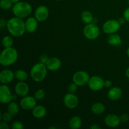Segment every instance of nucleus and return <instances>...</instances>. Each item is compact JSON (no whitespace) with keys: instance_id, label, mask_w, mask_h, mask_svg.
<instances>
[{"instance_id":"1","label":"nucleus","mask_w":129,"mask_h":129,"mask_svg":"<svg viewBox=\"0 0 129 129\" xmlns=\"http://www.w3.org/2000/svg\"><path fill=\"white\" fill-rule=\"evenodd\" d=\"M6 28L8 32L15 37L22 36L26 31L25 21H24L22 18L16 16L11 18L8 20Z\"/></svg>"},{"instance_id":"2","label":"nucleus","mask_w":129,"mask_h":129,"mask_svg":"<svg viewBox=\"0 0 129 129\" xmlns=\"http://www.w3.org/2000/svg\"><path fill=\"white\" fill-rule=\"evenodd\" d=\"M18 57V52L15 48H5L0 54V64L3 66H10L16 62Z\"/></svg>"},{"instance_id":"3","label":"nucleus","mask_w":129,"mask_h":129,"mask_svg":"<svg viewBox=\"0 0 129 129\" xmlns=\"http://www.w3.org/2000/svg\"><path fill=\"white\" fill-rule=\"evenodd\" d=\"M12 12L15 16L22 19L25 18L31 13L32 6L27 2L19 1L14 4L12 8Z\"/></svg>"},{"instance_id":"4","label":"nucleus","mask_w":129,"mask_h":129,"mask_svg":"<svg viewBox=\"0 0 129 129\" xmlns=\"http://www.w3.org/2000/svg\"><path fill=\"white\" fill-rule=\"evenodd\" d=\"M47 68L45 64L42 62L34 64L30 70V76L37 83L42 82L45 79L47 73Z\"/></svg>"},{"instance_id":"5","label":"nucleus","mask_w":129,"mask_h":129,"mask_svg":"<svg viewBox=\"0 0 129 129\" xmlns=\"http://www.w3.org/2000/svg\"><path fill=\"white\" fill-rule=\"evenodd\" d=\"M100 30L96 24L91 23L86 24L83 28V35L88 40H93L99 37Z\"/></svg>"},{"instance_id":"6","label":"nucleus","mask_w":129,"mask_h":129,"mask_svg":"<svg viewBox=\"0 0 129 129\" xmlns=\"http://www.w3.org/2000/svg\"><path fill=\"white\" fill-rule=\"evenodd\" d=\"M89 74L84 71H79L76 72L73 76V81L78 86H83L88 84L89 80Z\"/></svg>"},{"instance_id":"7","label":"nucleus","mask_w":129,"mask_h":129,"mask_svg":"<svg viewBox=\"0 0 129 129\" xmlns=\"http://www.w3.org/2000/svg\"><path fill=\"white\" fill-rule=\"evenodd\" d=\"M121 25L118 22V20H109L106 21L103 25V31L105 34L110 35L112 34H115L120 28Z\"/></svg>"},{"instance_id":"8","label":"nucleus","mask_w":129,"mask_h":129,"mask_svg":"<svg viewBox=\"0 0 129 129\" xmlns=\"http://www.w3.org/2000/svg\"><path fill=\"white\" fill-rule=\"evenodd\" d=\"M88 87L89 89L94 91H98L103 89L105 87L104 79L98 76H94L89 78V80L88 83Z\"/></svg>"},{"instance_id":"9","label":"nucleus","mask_w":129,"mask_h":129,"mask_svg":"<svg viewBox=\"0 0 129 129\" xmlns=\"http://www.w3.org/2000/svg\"><path fill=\"white\" fill-rule=\"evenodd\" d=\"M13 100V94L6 84L0 86V102L3 104H8Z\"/></svg>"},{"instance_id":"10","label":"nucleus","mask_w":129,"mask_h":129,"mask_svg":"<svg viewBox=\"0 0 129 129\" xmlns=\"http://www.w3.org/2000/svg\"><path fill=\"white\" fill-rule=\"evenodd\" d=\"M63 102H64V105L67 108L69 109H74L78 107L79 100L76 94H74L73 93L69 92L64 96L63 98Z\"/></svg>"},{"instance_id":"11","label":"nucleus","mask_w":129,"mask_h":129,"mask_svg":"<svg viewBox=\"0 0 129 129\" xmlns=\"http://www.w3.org/2000/svg\"><path fill=\"white\" fill-rule=\"evenodd\" d=\"M37 105V100L35 97L26 96L20 100V107L25 110H32Z\"/></svg>"},{"instance_id":"12","label":"nucleus","mask_w":129,"mask_h":129,"mask_svg":"<svg viewBox=\"0 0 129 129\" xmlns=\"http://www.w3.org/2000/svg\"><path fill=\"white\" fill-rule=\"evenodd\" d=\"M49 15V11L47 7L44 5H41L37 8L35 11V17L38 21L42 22L48 18Z\"/></svg>"},{"instance_id":"13","label":"nucleus","mask_w":129,"mask_h":129,"mask_svg":"<svg viewBox=\"0 0 129 129\" xmlns=\"http://www.w3.org/2000/svg\"><path fill=\"white\" fill-rule=\"evenodd\" d=\"M104 122L106 125L111 128H115L120 125L121 120L120 117L115 114H108L105 117Z\"/></svg>"},{"instance_id":"14","label":"nucleus","mask_w":129,"mask_h":129,"mask_svg":"<svg viewBox=\"0 0 129 129\" xmlns=\"http://www.w3.org/2000/svg\"><path fill=\"white\" fill-rule=\"evenodd\" d=\"M15 91L16 95L20 97L27 96L29 92V86L25 81H19L15 86Z\"/></svg>"},{"instance_id":"15","label":"nucleus","mask_w":129,"mask_h":129,"mask_svg":"<svg viewBox=\"0 0 129 129\" xmlns=\"http://www.w3.org/2000/svg\"><path fill=\"white\" fill-rule=\"evenodd\" d=\"M15 73L10 69H4L0 73V82L4 84H9L13 81Z\"/></svg>"},{"instance_id":"16","label":"nucleus","mask_w":129,"mask_h":129,"mask_svg":"<svg viewBox=\"0 0 129 129\" xmlns=\"http://www.w3.org/2000/svg\"><path fill=\"white\" fill-rule=\"evenodd\" d=\"M48 70L51 71H55L59 70L62 65V62L57 57H50L45 64Z\"/></svg>"},{"instance_id":"17","label":"nucleus","mask_w":129,"mask_h":129,"mask_svg":"<svg viewBox=\"0 0 129 129\" xmlns=\"http://www.w3.org/2000/svg\"><path fill=\"white\" fill-rule=\"evenodd\" d=\"M26 31L29 34H32L36 31L38 27V20L35 17H28L25 21Z\"/></svg>"},{"instance_id":"18","label":"nucleus","mask_w":129,"mask_h":129,"mask_svg":"<svg viewBox=\"0 0 129 129\" xmlns=\"http://www.w3.org/2000/svg\"><path fill=\"white\" fill-rule=\"evenodd\" d=\"M108 98L112 101L119 100L122 96V90L119 87H113L109 89L107 93Z\"/></svg>"},{"instance_id":"19","label":"nucleus","mask_w":129,"mask_h":129,"mask_svg":"<svg viewBox=\"0 0 129 129\" xmlns=\"http://www.w3.org/2000/svg\"><path fill=\"white\" fill-rule=\"evenodd\" d=\"M47 114V110L42 105H36L32 110V115L35 118H44Z\"/></svg>"},{"instance_id":"20","label":"nucleus","mask_w":129,"mask_h":129,"mask_svg":"<svg viewBox=\"0 0 129 129\" xmlns=\"http://www.w3.org/2000/svg\"><path fill=\"white\" fill-rule=\"evenodd\" d=\"M91 112L96 115L103 114L105 111V106L100 102H96L91 106Z\"/></svg>"},{"instance_id":"21","label":"nucleus","mask_w":129,"mask_h":129,"mask_svg":"<svg viewBox=\"0 0 129 129\" xmlns=\"http://www.w3.org/2000/svg\"><path fill=\"white\" fill-rule=\"evenodd\" d=\"M108 42L110 45L112 46H118L122 44V39L119 35L115 34H112L108 36Z\"/></svg>"},{"instance_id":"22","label":"nucleus","mask_w":129,"mask_h":129,"mask_svg":"<svg viewBox=\"0 0 129 129\" xmlns=\"http://www.w3.org/2000/svg\"><path fill=\"white\" fill-rule=\"evenodd\" d=\"M81 118L78 116H74L69 121V127L71 129H78L81 127Z\"/></svg>"},{"instance_id":"23","label":"nucleus","mask_w":129,"mask_h":129,"mask_svg":"<svg viewBox=\"0 0 129 129\" xmlns=\"http://www.w3.org/2000/svg\"><path fill=\"white\" fill-rule=\"evenodd\" d=\"M81 20L83 21V22H84V23L86 24H89L93 23V15H92L91 13L89 11H84L81 15Z\"/></svg>"},{"instance_id":"24","label":"nucleus","mask_w":129,"mask_h":129,"mask_svg":"<svg viewBox=\"0 0 129 129\" xmlns=\"http://www.w3.org/2000/svg\"><path fill=\"white\" fill-rule=\"evenodd\" d=\"M19 110L20 109H19L18 105L15 102H11L8 103L7 110L13 116L16 115L18 113Z\"/></svg>"},{"instance_id":"25","label":"nucleus","mask_w":129,"mask_h":129,"mask_svg":"<svg viewBox=\"0 0 129 129\" xmlns=\"http://www.w3.org/2000/svg\"><path fill=\"white\" fill-rule=\"evenodd\" d=\"M15 76L19 81H25L28 79L27 73L23 69H18L15 72Z\"/></svg>"},{"instance_id":"26","label":"nucleus","mask_w":129,"mask_h":129,"mask_svg":"<svg viewBox=\"0 0 129 129\" xmlns=\"http://www.w3.org/2000/svg\"><path fill=\"white\" fill-rule=\"evenodd\" d=\"M13 44V40L10 36H5L2 39V45L4 48L11 47Z\"/></svg>"},{"instance_id":"27","label":"nucleus","mask_w":129,"mask_h":129,"mask_svg":"<svg viewBox=\"0 0 129 129\" xmlns=\"http://www.w3.org/2000/svg\"><path fill=\"white\" fill-rule=\"evenodd\" d=\"M13 3L11 0H1L0 6L3 10H8L13 8Z\"/></svg>"},{"instance_id":"28","label":"nucleus","mask_w":129,"mask_h":129,"mask_svg":"<svg viewBox=\"0 0 129 129\" xmlns=\"http://www.w3.org/2000/svg\"><path fill=\"white\" fill-rule=\"evenodd\" d=\"M45 96V91L43 89H39L35 91L34 97L37 100H42Z\"/></svg>"},{"instance_id":"29","label":"nucleus","mask_w":129,"mask_h":129,"mask_svg":"<svg viewBox=\"0 0 129 129\" xmlns=\"http://www.w3.org/2000/svg\"><path fill=\"white\" fill-rule=\"evenodd\" d=\"M13 117V116L11 114H10L8 112H4L1 115V120H2L3 121H5V122H9L11 121Z\"/></svg>"},{"instance_id":"30","label":"nucleus","mask_w":129,"mask_h":129,"mask_svg":"<svg viewBox=\"0 0 129 129\" xmlns=\"http://www.w3.org/2000/svg\"><path fill=\"white\" fill-rule=\"evenodd\" d=\"M11 128L12 129H23L24 128V125L20 121H15L12 123Z\"/></svg>"},{"instance_id":"31","label":"nucleus","mask_w":129,"mask_h":129,"mask_svg":"<svg viewBox=\"0 0 129 129\" xmlns=\"http://www.w3.org/2000/svg\"><path fill=\"white\" fill-rule=\"evenodd\" d=\"M78 86L77 84H76L74 83H72L71 84H69V85L68 86V91L71 93H75L76 91L78 89Z\"/></svg>"},{"instance_id":"32","label":"nucleus","mask_w":129,"mask_h":129,"mask_svg":"<svg viewBox=\"0 0 129 129\" xmlns=\"http://www.w3.org/2000/svg\"><path fill=\"white\" fill-rule=\"evenodd\" d=\"M49 57L47 55H45V54H43L40 57V62L43 63V64H46L47 60H49Z\"/></svg>"},{"instance_id":"33","label":"nucleus","mask_w":129,"mask_h":129,"mask_svg":"<svg viewBox=\"0 0 129 129\" xmlns=\"http://www.w3.org/2000/svg\"><path fill=\"white\" fill-rule=\"evenodd\" d=\"M121 120V122H127L129 120V115L127 113H123L120 117Z\"/></svg>"},{"instance_id":"34","label":"nucleus","mask_w":129,"mask_h":129,"mask_svg":"<svg viewBox=\"0 0 129 129\" xmlns=\"http://www.w3.org/2000/svg\"><path fill=\"white\" fill-rule=\"evenodd\" d=\"M123 17L125 19L126 21L129 23V7L127 8L123 12Z\"/></svg>"},{"instance_id":"35","label":"nucleus","mask_w":129,"mask_h":129,"mask_svg":"<svg viewBox=\"0 0 129 129\" xmlns=\"http://www.w3.org/2000/svg\"><path fill=\"white\" fill-rule=\"evenodd\" d=\"M8 122H5V121H2L0 123V128L1 129H8L10 128V126L8 124Z\"/></svg>"},{"instance_id":"36","label":"nucleus","mask_w":129,"mask_h":129,"mask_svg":"<svg viewBox=\"0 0 129 129\" xmlns=\"http://www.w3.org/2000/svg\"><path fill=\"white\" fill-rule=\"evenodd\" d=\"M7 25V21L4 18H1L0 20V28L1 29H3Z\"/></svg>"},{"instance_id":"37","label":"nucleus","mask_w":129,"mask_h":129,"mask_svg":"<svg viewBox=\"0 0 129 129\" xmlns=\"http://www.w3.org/2000/svg\"><path fill=\"white\" fill-rule=\"evenodd\" d=\"M112 85V82L110 80L107 79V80L105 81V87H106V88H110Z\"/></svg>"},{"instance_id":"38","label":"nucleus","mask_w":129,"mask_h":129,"mask_svg":"<svg viewBox=\"0 0 129 129\" xmlns=\"http://www.w3.org/2000/svg\"><path fill=\"white\" fill-rule=\"evenodd\" d=\"M118 22L120 23V24L121 25H124L125 23V21H126V20H125V19L124 18V17H123V18H120L118 20Z\"/></svg>"},{"instance_id":"39","label":"nucleus","mask_w":129,"mask_h":129,"mask_svg":"<svg viewBox=\"0 0 129 129\" xmlns=\"http://www.w3.org/2000/svg\"><path fill=\"white\" fill-rule=\"evenodd\" d=\"M89 128L91 129H100L101 127H100L99 125H98L96 124H93L92 125H91Z\"/></svg>"},{"instance_id":"40","label":"nucleus","mask_w":129,"mask_h":129,"mask_svg":"<svg viewBox=\"0 0 129 129\" xmlns=\"http://www.w3.org/2000/svg\"><path fill=\"white\" fill-rule=\"evenodd\" d=\"M125 76L129 79V67L125 71Z\"/></svg>"},{"instance_id":"41","label":"nucleus","mask_w":129,"mask_h":129,"mask_svg":"<svg viewBox=\"0 0 129 129\" xmlns=\"http://www.w3.org/2000/svg\"><path fill=\"white\" fill-rule=\"evenodd\" d=\"M11 1L13 3L15 4V3H16L20 1V0H11Z\"/></svg>"},{"instance_id":"42","label":"nucleus","mask_w":129,"mask_h":129,"mask_svg":"<svg viewBox=\"0 0 129 129\" xmlns=\"http://www.w3.org/2000/svg\"><path fill=\"white\" fill-rule=\"evenodd\" d=\"M16 94H13V100H16Z\"/></svg>"},{"instance_id":"43","label":"nucleus","mask_w":129,"mask_h":129,"mask_svg":"<svg viewBox=\"0 0 129 129\" xmlns=\"http://www.w3.org/2000/svg\"><path fill=\"white\" fill-rule=\"evenodd\" d=\"M127 56H128V58H129V47H128V49H127Z\"/></svg>"},{"instance_id":"44","label":"nucleus","mask_w":129,"mask_h":129,"mask_svg":"<svg viewBox=\"0 0 129 129\" xmlns=\"http://www.w3.org/2000/svg\"><path fill=\"white\" fill-rule=\"evenodd\" d=\"M49 128H54V129H55V128H56V127H49Z\"/></svg>"},{"instance_id":"45","label":"nucleus","mask_w":129,"mask_h":129,"mask_svg":"<svg viewBox=\"0 0 129 129\" xmlns=\"http://www.w3.org/2000/svg\"><path fill=\"white\" fill-rule=\"evenodd\" d=\"M56 1H62V0H56Z\"/></svg>"},{"instance_id":"46","label":"nucleus","mask_w":129,"mask_h":129,"mask_svg":"<svg viewBox=\"0 0 129 129\" xmlns=\"http://www.w3.org/2000/svg\"><path fill=\"white\" fill-rule=\"evenodd\" d=\"M128 5H129V0H128Z\"/></svg>"}]
</instances>
